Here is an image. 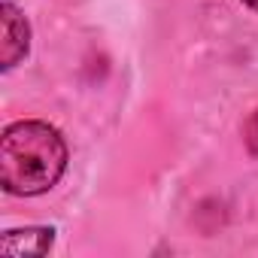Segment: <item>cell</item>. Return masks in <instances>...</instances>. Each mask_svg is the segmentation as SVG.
<instances>
[{
  "instance_id": "1",
  "label": "cell",
  "mask_w": 258,
  "mask_h": 258,
  "mask_svg": "<svg viewBox=\"0 0 258 258\" xmlns=\"http://www.w3.org/2000/svg\"><path fill=\"white\" fill-rule=\"evenodd\" d=\"M67 170V143L46 121H16L0 137V182L10 195L49 191Z\"/></svg>"
},
{
  "instance_id": "4",
  "label": "cell",
  "mask_w": 258,
  "mask_h": 258,
  "mask_svg": "<svg viewBox=\"0 0 258 258\" xmlns=\"http://www.w3.org/2000/svg\"><path fill=\"white\" fill-rule=\"evenodd\" d=\"M243 137H246L249 152H252V155H258V109L249 115V121H246V127H243Z\"/></svg>"
},
{
  "instance_id": "3",
  "label": "cell",
  "mask_w": 258,
  "mask_h": 258,
  "mask_svg": "<svg viewBox=\"0 0 258 258\" xmlns=\"http://www.w3.org/2000/svg\"><path fill=\"white\" fill-rule=\"evenodd\" d=\"M52 228H25V231H7L4 252L7 255H25V252H49L52 246Z\"/></svg>"
},
{
  "instance_id": "5",
  "label": "cell",
  "mask_w": 258,
  "mask_h": 258,
  "mask_svg": "<svg viewBox=\"0 0 258 258\" xmlns=\"http://www.w3.org/2000/svg\"><path fill=\"white\" fill-rule=\"evenodd\" d=\"M243 4H246L249 10H255V13H258V0H243Z\"/></svg>"
},
{
  "instance_id": "2",
  "label": "cell",
  "mask_w": 258,
  "mask_h": 258,
  "mask_svg": "<svg viewBox=\"0 0 258 258\" xmlns=\"http://www.w3.org/2000/svg\"><path fill=\"white\" fill-rule=\"evenodd\" d=\"M0 13H4V70H13L28 55L31 28H28L25 16L13 4H4V7H0Z\"/></svg>"
}]
</instances>
